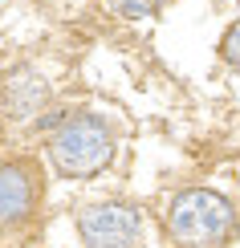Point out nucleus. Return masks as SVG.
<instances>
[{"label":"nucleus","mask_w":240,"mask_h":248,"mask_svg":"<svg viewBox=\"0 0 240 248\" xmlns=\"http://www.w3.org/2000/svg\"><path fill=\"white\" fill-rule=\"evenodd\" d=\"M49 159L65 179H90L114 159V134L98 114H69L49 139Z\"/></svg>","instance_id":"nucleus-2"},{"label":"nucleus","mask_w":240,"mask_h":248,"mask_svg":"<svg viewBox=\"0 0 240 248\" xmlns=\"http://www.w3.org/2000/svg\"><path fill=\"white\" fill-rule=\"evenodd\" d=\"M220 49H224V61L240 74V25L228 29V37H224V45H220Z\"/></svg>","instance_id":"nucleus-7"},{"label":"nucleus","mask_w":240,"mask_h":248,"mask_svg":"<svg viewBox=\"0 0 240 248\" xmlns=\"http://www.w3.org/2000/svg\"><path fill=\"white\" fill-rule=\"evenodd\" d=\"M86 248H134L143 236V216L130 203H94L78 216Z\"/></svg>","instance_id":"nucleus-3"},{"label":"nucleus","mask_w":240,"mask_h":248,"mask_svg":"<svg viewBox=\"0 0 240 248\" xmlns=\"http://www.w3.org/2000/svg\"><path fill=\"white\" fill-rule=\"evenodd\" d=\"M167 228L179 248H220L236 232V208L220 191L192 187L175 195L171 212H167Z\"/></svg>","instance_id":"nucleus-1"},{"label":"nucleus","mask_w":240,"mask_h":248,"mask_svg":"<svg viewBox=\"0 0 240 248\" xmlns=\"http://www.w3.org/2000/svg\"><path fill=\"white\" fill-rule=\"evenodd\" d=\"M45 102H49V86L41 81V74H33V69H16V74L8 78V86H4V110H8V118L25 122V118L41 114Z\"/></svg>","instance_id":"nucleus-5"},{"label":"nucleus","mask_w":240,"mask_h":248,"mask_svg":"<svg viewBox=\"0 0 240 248\" xmlns=\"http://www.w3.org/2000/svg\"><path fill=\"white\" fill-rule=\"evenodd\" d=\"M37 203V175L25 163H4L0 167V232L16 228Z\"/></svg>","instance_id":"nucleus-4"},{"label":"nucleus","mask_w":240,"mask_h":248,"mask_svg":"<svg viewBox=\"0 0 240 248\" xmlns=\"http://www.w3.org/2000/svg\"><path fill=\"white\" fill-rule=\"evenodd\" d=\"M106 8L118 16H151L159 8V0H106Z\"/></svg>","instance_id":"nucleus-6"}]
</instances>
